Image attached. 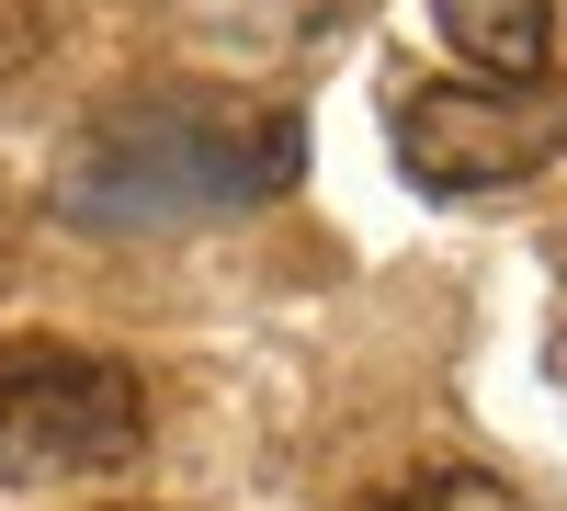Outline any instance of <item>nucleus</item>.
<instances>
[{"label":"nucleus","mask_w":567,"mask_h":511,"mask_svg":"<svg viewBox=\"0 0 567 511\" xmlns=\"http://www.w3.org/2000/svg\"><path fill=\"white\" fill-rule=\"evenodd\" d=\"M307 171V125L272 103H205L159 91L69 136L58 160V216L80 227H194V216H250Z\"/></svg>","instance_id":"f257e3e1"},{"label":"nucleus","mask_w":567,"mask_h":511,"mask_svg":"<svg viewBox=\"0 0 567 511\" xmlns=\"http://www.w3.org/2000/svg\"><path fill=\"white\" fill-rule=\"evenodd\" d=\"M148 454V387L114 352L80 341H12L0 352V489L114 478Z\"/></svg>","instance_id":"f03ea898"},{"label":"nucleus","mask_w":567,"mask_h":511,"mask_svg":"<svg viewBox=\"0 0 567 511\" xmlns=\"http://www.w3.org/2000/svg\"><path fill=\"white\" fill-rule=\"evenodd\" d=\"M329 12L341 0H182V23L205 45H227V58H284V45L329 34Z\"/></svg>","instance_id":"39448f33"},{"label":"nucleus","mask_w":567,"mask_h":511,"mask_svg":"<svg viewBox=\"0 0 567 511\" xmlns=\"http://www.w3.org/2000/svg\"><path fill=\"white\" fill-rule=\"evenodd\" d=\"M432 23H443L454 58L477 80H499V91L556 69V0H432Z\"/></svg>","instance_id":"20e7f679"},{"label":"nucleus","mask_w":567,"mask_h":511,"mask_svg":"<svg viewBox=\"0 0 567 511\" xmlns=\"http://www.w3.org/2000/svg\"><path fill=\"white\" fill-rule=\"evenodd\" d=\"M363 511H523V489L488 478V467H420V478H398V489H374Z\"/></svg>","instance_id":"423d86ee"},{"label":"nucleus","mask_w":567,"mask_h":511,"mask_svg":"<svg viewBox=\"0 0 567 511\" xmlns=\"http://www.w3.org/2000/svg\"><path fill=\"white\" fill-rule=\"evenodd\" d=\"M398 171L420 182V194H511V182H534L567 160V91L556 80H523V91H499V80H420L398 91Z\"/></svg>","instance_id":"7ed1b4c3"}]
</instances>
